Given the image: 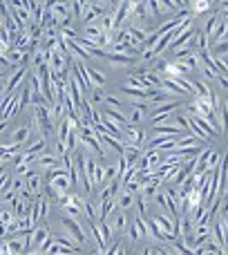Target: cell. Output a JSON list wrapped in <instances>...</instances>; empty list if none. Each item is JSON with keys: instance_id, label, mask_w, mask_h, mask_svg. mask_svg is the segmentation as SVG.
Masks as SVG:
<instances>
[{"instance_id": "cell-1", "label": "cell", "mask_w": 228, "mask_h": 255, "mask_svg": "<svg viewBox=\"0 0 228 255\" xmlns=\"http://www.w3.org/2000/svg\"><path fill=\"white\" fill-rule=\"evenodd\" d=\"M34 119L38 121V128H40V134L47 139V136H52L54 132H56V128H54V115H52V108L47 106V103H40V106L34 108Z\"/></svg>"}, {"instance_id": "cell-2", "label": "cell", "mask_w": 228, "mask_h": 255, "mask_svg": "<svg viewBox=\"0 0 228 255\" xmlns=\"http://www.w3.org/2000/svg\"><path fill=\"white\" fill-rule=\"evenodd\" d=\"M184 106H186L184 101H168V103H163V106H157V108H154V112L150 115V124H152V126L163 124V121H168L172 115H175V112H179Z\"/></svg>"}, {"instance_id": "cell-3", "label": "cell", "mask_w": 228, "mask_h": 255, "mask_svg": "<svg viewBox=\"0 0 228 255\" xmlns=\"http://www.w3.org/2000/svg\"><path fill=\"white\" fill-rule=\"evenodd\" d=\"M61 224L65 226V231L70 233L72 240H79L81 247H88V244H90L88 233H85V229L81 226L79 220H74V217H67V215H63V213H61Z\"/></svg>"}, {"instance_id": "cell-4", "label": "cell", "mask_w": 228, "mask_h": 255, "mask_svg": "<svg viewBox=\"0 0 228 255\" xmlns=\"http://www.w3.org/2000/svg\"><path fill=\"white\" fill-rule=\"evenodd\" d=\"M186 132L181 128H177L175 124H159V126H152V141H159V139H181Z\"/></svg>"}, {"instance_id": "cell-5", "label": "cell", "mask_w": 228, "mask_h": 255, "mask_svg": "<svg viewBox=\"0 0 228 255\" xmlns=\"http://www.w3.org/2000/svg\"><path fill=\"white\" fill-rule=\"evenodd\" d=\"M97 168H99L97 159L85 157V190H83L85 195H90L92 188L97 186Z\"/></svg>"}, {"instance_id": "cell-6", "label": "cell", "mask_w": 228, "mask_h": 255, "mask_svg": "<svg viewBox=\"0 0 228 255\" xmlns=\"http://www.w3.org/2000/svg\"><path fill=\"white\" fill-rule=\"evenodd\" d=\"M152 222L159 226V231H161L163 235H172L175 238V224H177V217L168 215V213H159V215L152 217Z\"/></svg>"}, {"instance_id": "cell-7", "label": "cell", "mask_w": 228, "mask_h": 255, "mask_svg": "<svg viewBox=\"0 0 228 255\" xmlns=\"http://www.w3.org/2000/svg\"><path fill=\"white\" fill-rule=\"evenodd\" d=\"M49 238H52V233H49L47 226H36V229L31 231V235H29L31 251H40V249H43V244L47 242Z\"/></svg>"}, {"instance_id": "cell-8", "label": "cell", "mask_w": 228, "mask_h": 255, "mask_svg": "<svg viewBox=\"0 0 228 255\" xmlns=\"http://www.w3.org/2000/svg\"><path fill=\"white\" fill-rule=\"evenodd\" d=\"M106 61L110 63L112 67H127V65H136V63H141V58H134V56H130V54H114V52H108Z\"/></svg>"}, {"instance_id": "cell-9", "label": "cell", "mask_w": 228, "mask_h": 255, "mask_svg": "<svg viewBox=\"0 0 228 255\" xmlns=\"http://www.w3.org/2000/svg\"><path fill=\"white\" fill-rule=\"evenodd\" d=\"M108 224L112 226V233H123V231H127V226H130V217L123 211H114L112 222H108Z\"/></svg>"}, {"instance_id": "cell-10", "label": "cell", "mask_w": 228, "mask_h": 255, "mask_svg": "<svg viewBox=\"0 0 228 255\" xmlns=\"http://www.w3.org/2000/svg\"><path fill=\"white\" fill-rule=\"evenodd\" d=\"M123 136L127 139V143H132V145H141V143H143V139H145V132L141 130V128L127 124L125 128H123Z\"/></svg>"}, {"instance_id": "cell-11", "label": "cell", "mask_w": 228, "mask_h": 255, "mask_svg": "<svg viewBox=\"0 0 228 255\" xmlns=\"http://www.w3.org/2000/svg\"><path fill=\"white\" fill-rule=\"evenodd\" d=\"M25 188L29 190L34 197H40V195H43V190H45V186H43V175H40V172H34V175H31L29 179L25 181Z\"/></svg>"}, {"instance_id": "cell-12", "label": "cell", "mask_w": 228, "mask_h": 255, "mask_svg": "<svg viewBox=\"0 0 228 255\" xmlns=\"http://www.w3.org/2000/svg\"><path fill=\"white\" fill-rule=\"evenodd\" d=\"M141 154H143V150H141V145H132V143H125V148H123V159L127 161V166H136L141 159Z\"/></svg>"}, {"instance_id": "cell-13", "label": "cell", "mask_w": 228, "mask_h": 255, "mask_svg": "<svg viewBox=\"0 0 228 255\" xmlns=\"http://www.w3.org/2000/svg\"><path fill=\"white\" fill-rule=\"evenodd\" d=\"M29 141H31L29 126H20V128H16V130H13L11 143H18V145H22V148H27V145H29Z\"/></svg>"}, {"instance_id": "cell-14", "label": "cell", "mask_w": 228, "mask_h": 255, "mask_svg": "<svg viewBox=\"0 0 228 255\" xmlns=\"http://www.w3.org/2000/svg\"><path fill=\"white\" fill-rule=\"evenodd\" d=\"M36 163H38L40 168H45V172H47V170H54V168L61 166V159H58L54 152H45L36 159Z\"/></svg>"}, {"instance_id": "cell-15", "label": "cell", "mask_w": 228, "mask_h": 255, "mask_svg": "<svg viewBox=\"0 0 228 255\" xmlns=\"http://www.w3.org/2000/svg\"><path fill=\"white\" fill-rule=\"evenodd\" d=\"M116 208H118V211H123V213H127L130 208H134V195L121 190V193H118V197H116Z\"/></svg>"}, {"instance_id": "cell-16", "label": "cell", "mask_w": 228, "mask_h": 255, "mask_svg": "<svg viewBox=\"0 0 228 255\" xmlns=\"http://www.w3.org/2000/svg\"><path fill=\"white\" fill-rule=\"evenodd\" d=\"M85 70H88V79H90V83H92V88H103V85H106L108 79L101 70H94V67H90V65H85Z\"/></svg>"}, {"instance_id": "cell-17", "label": "cell", "mask_w": 228, "mask_h": 255, "mask_svg": "<svg viewBox=\"0 0 228 255\" xmlns=\"http://www.w3.org/2000/svg\"><path fill=\"white\" fill-rule=\"evenodd\" d=\"M213 4L215 2H211V0H193V2H188V9L193 16H199V13H206Z\"/></svg>"}, {"instance_id": "cell-18", "label": "cell", "mask_w": 228, "mask_h": 255, "mask_svg": "<svg viewBox=\"0 0 228 255\" xmlns=\"http://www.w3.org/2000/svg\"><path fill=\"white\" fill-rule=\"evenodd\" d=\"M134 211L139 217H143V220H148V213H150V206H148V199L143 197V195H134Z\"/></svg>"}, {"instance_id": "cell-19", "label": "cell", "mask_w": 228, "mask_h": 255, "mask_svg": "<svg viewBox=\"0 0 228 255\" xmlns=\"http://www.w3.org/2000/svg\"><path fill=\"white\" fill-rule=\"evenodd\" d=\"M220 22H222V13H213V16L204 22V29L202 31L208 36V40H211V36L215 34V29H217V25H220Z\"/></svg>"}, {"instance_id": "cell-20", "label": "cell", "mask_w": 228, "mask_h": 255, "mask_svg": "<svg viewBox=\"0 0 228 255\" xmlns=\"http://www.w3.org/2000/svg\"><path fill=\"white\" fill-rule=\"evenodd\" d=\"M226 38H228V22L222 20L220 25H217L215 34L211 36V45H217V43H222V40H226Z\"/></svg>"}, {"instance_id": "cell-21", "label": "cell", "mask_w": 228, "mask_h": 255, "mask_svg": "<svg viewBox=\"0 0 228 255\" xmlns=\"http://www.w3.org/2000/svg\"><path fill=\"white\" fill-rule=\"evenodd\" d=\"M101 115H106L108 119L114 121V124H118L121 128L127 126V117L123 115V110H106V112H101Z\"/></svg>"}, {"instance_id": "cell-22", "label": "cell", "mask_w": 228, "mask_h": 255, "mask_svg": "<svg viewBox=\"0 0 228 255\" xmlns=\"http://www.w3.org/2000/svg\"><path fill=\"white\" fill-rule=\"evenodd\" d=\"M199 72L204 74V79H213V81H217L220 79V72L215 70V63L213 65H208V63H202V67H199Z\"/></svg>"}, {"instance_id": "cell-23", "label": "cell", "mask_w": 228, "mask_h": 255, "mask_svg": "<svg viewBox=\"0 0 228 255\" xmlns=\"http://www.w3.org/2000/svg\"><path fill=\"white\" fill-rule=\"evenodd\" d=\"M211 54H213L215 58L228 56V38L222 40V43H217V45H211Z\"/></svg>"}, {"instance_id": "cell-24", "label": "cell", "mask_w": 228, "mask_h": 255, "mask_svg": "<svg viewBox=\"0 0 228 255\" xmlns=\"http://www.w3.org/2000/svg\"><path fill=\"white\" fill-rule=\"evenodd\" d=\"M99 224V231H101V238H103V242L110 247V242H112V226L108 224V222H97Z\"/></svg>"}, {"instance_id": "cell-25", "label": "cell", "mask_w": 228, "mask_h": 255, "mask_svg": "<svg viewBox=\"0 0 228 255\" xmlns=\"http://www.w3.org/2000/svg\"><path fill=\"white\" fill-rule=\"evenodd\" d=\"M103 101H106V92H103V88L90 90V103H103Z\"/></svg>"}, {"instance_id": "cell-26", "label": "cell", "mask_w": 228, "mask_h": 255, "mask_svg": "<svg viewBox=\"0 0 228 255\" xmlns=\"http://www.w3.org/2000/svg\"><path fill=\"white\" fill-rule=\"evenodd\" d=\"M220 172H222V186L226 188L228 184V152L222 157V163H220Z\"/></svg>"}, {"instance_id": "cell-27", "label": "cell", "mask_w": 228, "mask_h": 255, "mask_svg": "<svg viewBox=\"0 0 228 255\" xmlns=\"http://www.w3.org/2000/svg\"><path fill=\"white\" fill-rule=\"evenodd\" d=\"M11 222H16V215H13L11 211H4V208H2V211H0V224H2V226H9Z\"/></svg>"}, {"instance_id": "cell-28", "label": "cell", "mask_w": 228, "mask_h": 255, "mask_svg": "<svg viewBox=\"0 0 228 255\" xmlns=\"http://www.w3.org/2000/svg\"><path fill=\"white\" fill-rule=\"evenodd\" d=\"M106 255H127V253H125V249H123V242L118 240L116 244H110V249L106 251Z\"/></svg>"}, {"instance_id": "cell-29", "label": "cell", "mask_w": 228, "mask_h": 255, "mask_svg": "<svg viewBox=\"0 0 228 255\" xmlns=\"http://www.w3.org/2000/svg\"><path fill=\"white\" fill-rule=\"evenodd\" d=\"M106 103L110 110H121V99H116L114 94H106Z\"/></svg>"}, {"instance_id": "cell-30", "label": "cell", "mask_w": 228, "mask_h": 255, "mask_svg": "<svg viewBox=\"0 0 228 255\" xmlns=\"http://www.w3.org/2000/svg\"><path fill=\"white\" fill-rule=\"evenodd\" d=\"M217 115H222V128H224V132L228 134V108L222 103L220 110H217Z\"/></svg>"}, {"instance_id": "cell-31", "label": "cell", "mask_w": 228, "mask_h": 255, "mask_svg": "<svg viewBox=\"0 0 228 255\" xmlns=\"http://www.w3.org/2000/svg\"><path fill=\"white\" fill-rule=\"evenodd\" d=\"M16 197H18V193H16V190H11V188L2 190V204H4V202H7V204H11Z\"/></svg>"}, {"instance_id": "cell-32", "label": "cell", "mask_w": 228, "mask_h": 255, "mask_svg": "<svg viewBox=\"0 0 228 255\" xmlns=\"http://www.w3.org/2000/svg\"><path fill=\"white\" fill-rule=\"evenodd\" d=\"M217 83H220V88H224L228 92V76L226 74H220V79H217Z\"/></svg>"}, {"instance_id": "cell-33", "label": "cell", "mask_w": 228, "mask_h": 255, "mask_svg": "<svg viewBox=\"0 0 228 255\" xmlns=\"http://www.w3.org/2000/svg\"><path fill=\"white\" fill-rule=\"evenodd\" d=\"M4 94H7V81H4V83H0V101L4 99Z\"/></svg>"}, {"instance_id": "cell-34", "label": "cell", "mask_w": 228, "mask_h": 255, "mask_svg": "<svg viewBox=\"0 0 228 255\" xmlns=\"http://www.w3.org/2000/svg\"><path fill=\"white\" fill-rule=\"evenodd\" d=\"M0 67H9V61H7V56H2V54H0Z\"/></svg>"}, {"instance_id": "cell-35", "label": "cell", "mask_w": 228, "mask_h": 255, "mask_svg": "<svg viewBox=\"0 0 228 255\" xmlns=\"http://www.w3.org/2000/svg\"><path fill=\"white\" fill-rule=\"evenodd\" d=\"M4 79H7V72L0 70V83H4Z\"/></svg>"}, {"instance_id": "cell-36", "label": "cell", "mask_w": 228, "mask_h": 255, "mask_svg": "<svg viewBox=\"0 0 228 255\" xmlns=\"http://www.w3.org/2000/svg\"><path fill=\"white\" fill-rule=\"evenodd\" d=\"M7 126H9L7 121H0V132H2V130H4V128H7Z\"/></svg>"}]
</instances>
